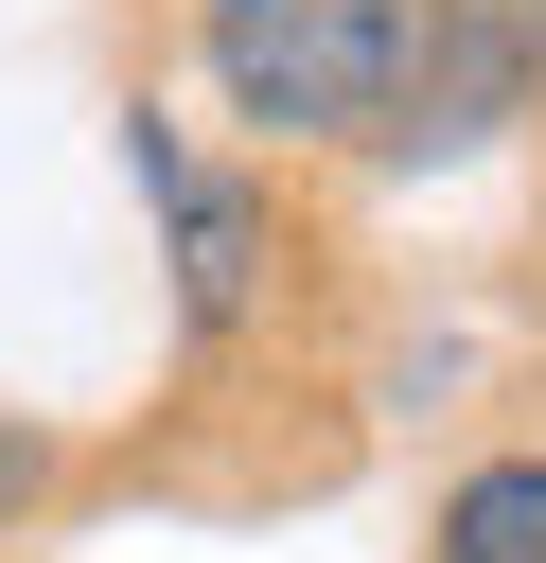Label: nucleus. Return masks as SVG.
Returning a JSON list of instances; mask_svg holds the SVG:
<instances>
[{"label": "nucleus", "instance_id": "1", "mask_svg": "<svg viewBox=\"0 0 546 563\" xmlns=\"http://www.w3.org/2000/svg\"><path fill=\"white\" fill-rule=\"evenodd\" d=\"M423 0H211V88L282 141H387Z\"/></svg>", "mask_w": 546, "mask_h": 563}, {"label": "nucleus", "instance_id": "2", "mask_svg": "<svg viewBox=\"0 0 546 563\" xmlns=\"http://www.w3.org/2000/svg\"><path fill=\"white\" fill-rule=\"evenodd\" d=\"M511 106H528V70H511L493 0H423V35H405V106H387V158H458V141H493Z\"/></svg>", "mask_w": 546, "mask_h": 563}, {"label": "nucleus", "instance_id": "3", "mask_svg": "<svg viewBox=\"0 0 546 563\" xmlns=\"http://www.w3.org/2000/svg\"><path fill=\"white\" fill-rule=\"evenodd\" d=\"M141 176H159V211H176V299H194V334H229L247 282H264V211H247L229 176H194L159 123H141Z\"/></svg>", "mask_w": 546, "mask_h": 563}, {"label": "nucleus", "instance_id": "4", "mask_svg": "<svg viewBox=\"0 0 546 563\" xmlns=\"http://www.w3.org/2000/svg\"><path fill=\"white\" fill-rule=\"evenodd\" d=\"M440 563H546V457H493V475H458V510H440Z\"/></svg>", "mask_w": 546, "mask_h": 563}, {"label": "nucleus", "instance_id": "5", "mask_svg": "<svg viewBox=\"0 0 546 563\" xmlns=\"http://www.w3.org/2000/svg\"><path fill=\"white\" fill-rule=\"evenodd\" d=\"M493 35H511V70L546 88V0H493Z\"/></svg>", "mask_w": 546, "mask_h": 563}, {"label": "nucleus", "instance_id": "6", "mask_svg": "<svg viewBox=\"0 0 546 563\" xmlns=\"http://www.w3.org/2000/svg\"><path fill=\"white\" fill-rule=\"evenodd\" d=\"M18 493H35V457H18V440H0V510H18Z\"/></svg>", "mask_w": 546, "mask_h": 563}]
</instances>
